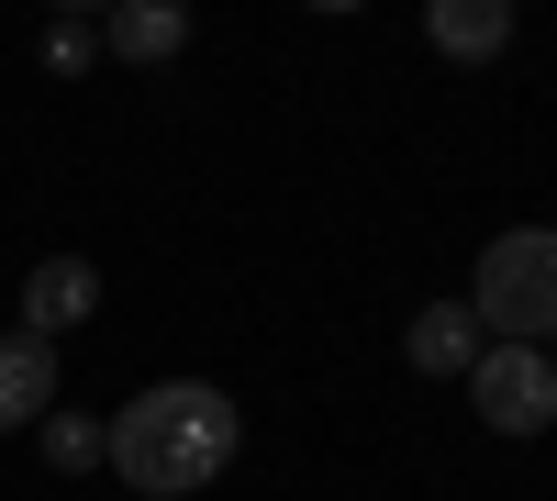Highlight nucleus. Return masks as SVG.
I'll return each mask as SVG.
<instances>
[{"mask_svg": "<svg viewBox=\"0 0 557 501\" xmlns=\"http://www.w3.org/2000/svg\"><path fill=\"white\" fill-rule=\"evenodd\" d=\"M123 490H146V501H178V490H212L223 468H235V446H246V413L223 401L212 379H157V390H134L123 413L101 424Z\"/></svg>", "mask_w": 557, "mask_h": 501, "instance_id": "obj_1", "label": "nucleus"}, {"mask_svg": "<svg viewBox=\"0 0 557 501\" xmlns=\"http://www.w3.org/2000/svg\"><path fill=\"white\" fill-rule=\"evenodd\" d=\"M469 312L491 346H557V223H513L469 267Z\"/></svg>", "mask_w": 557, "mask_h": 501, "instance_id": "obj_2", "label": "nucleus"}, {"mask_svg": "<svg viewBox=\"0 0 557 501\" xmlns=\"http://www.w3.org/2000/svg\"><path fill=\"white\" fill-rule=\"evenodd\" d=\"M469 413H480L491 435L535 446V435L557 424V356H546V346H491L480 368H469Z\"/></svg>", "mask_w": 557, "mask_h": 501, "instance_id": "obj_3", "label": "nucleus"}, {"mask_svg": "<svg viewBox=\"0 0 557 501\" xmlns=\"http://www.w3.org/2000/svg\"><path fill=\"white\" fill-rule=\"evenodd\" d=\"M89 312H101V267H89V256H45V267H23V335L57 346L67 324H89Z\"/></svg>", "mask_w": 557, "mask_h": 501, "instance_id": "obj_4", "label": "nucleus"}, {"mask_svg": "<svg viewBox=\"0 0 557 501\" xmlns=\"http://www.w3.org/2000/svg\"><path fill=\"white\" fill-rule=\"evenodd\" d=\"M401 356H412L424 379H469L480 356H491V335H480L469 301H424V312H412V335H401Z\"/></svg>", "mask_w": 557, "mask_h": 501, "instance_id": "obj_5", "label": "nucleus"}, {"mask_svg": "<svg viewBox=\"0 0 557 501\" xmlns=\"http://www.w3.org/2000/svg\"><path fill=\"white\" fill-rule=\"evenodd\" d=\"M45 413H57V346L12 324V335H0V435H23Z\"/></svg>", "mask_w": 557, "mask_h": 501, "instance_id": "obj_6", "label": "nucleus"}, {"mask_svg": "<svg viewBox=\"0 0 557 501\" xmlns=\"http://www.w3.org/2000/svg\"><path fill=\"white\" fill-rule=\"evenodd\" d=\"M424 45L457 57V67H491L502 45H513V0H435V12H424Z\"/></svg>", "mask_w": 557, "mask_h": 501, "instance_id": "obj_7", "label": "nucleus"}, {"mask_svg": "<svg viewBox=\"0 0 557 501\" xmlns=\"http://www.w3.org/2000/svg\"><path fill=\"white\" fill-rule=\"evenodd\" d=\"M101 45L123 67H168L178 45H190V12H178V0H123V12H101Z\"/></svg>", "mask_w": 557, "mask_h": 501, "instance_id": "obj_8", "label": "nucleus"}, {"mask_svg": "<svg viewBox=\"0 0 557 501\" xmlns=\"http://www.w3.org/2000/svg\"><path fill=\"white\" fill-rule=\"evenodd\" d=\"M101 458H112V446H101L89 413H45V468H57V479H89Z\"/></svg>", "mask_w": 557, "mask_h": 501, "instance_id": "obj_9", "label": "nucleus"}, {"mask_svg": "<svg viewBox=\"0 0 557 501\" xmlns=\"http://www.w3.org/2000/svg\"><path fill=\"white\" fill-rule=\"evenodd\" d=\"M89 45H101V23H57L45 34V67H89Z\"/></svg>", "mask_w": 557, "mask_h": 501, "instance_id": "obj_10", "label": "nucleus"}, {"mask_svg": "<svg viewBox=\"0 0 557 501\" xmlns=\"http://www.w3.org/2000/svg\"><path fill=\"white\" fill-rule=\"evenodd\" d=\"M546 356H557V346H546Z\"/></svg>", "mask_w": 557, "mask_h": 501, "instance_id": "obj_11", "label": "nucleus"}]
</instances>
